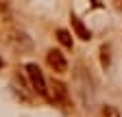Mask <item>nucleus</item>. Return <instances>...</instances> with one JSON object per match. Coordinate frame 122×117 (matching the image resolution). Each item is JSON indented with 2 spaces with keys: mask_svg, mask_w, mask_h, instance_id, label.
<instances>
[{
  "mask_svg": "<svg viewBox=\"0 0 122 117\" xmlns=\"http://www.w3.org/2000/svg\"><path fill=\"white\" fill-rule=\"evenodd\" d=\"M26 74H28V78H30V85H33V89H35L39 95L48 98V85H46V78H44V74H41L39 65L28 63V65H26Z\"/></svg>",
  "mask_w": 122,
  "mask_h": 117,
  "instance_id": "f257e3e1",
  "label": "nucleus"
},
{
  "mask_svg": "<svg viewBox=\"0 0 122 117\" xmlns=\"http://www.w3.org/2000/svg\"><path fill=\"white\" fill-rule=\"evenodd\" d=\"M46 63H48V67L52 72H57V74H66L68 72V61H66V56L61 54L59 50H48V54H46Z\"/></svg>",
  "mask_w": 122,
  "mask_h": 117,
  "instance_id": "f03ea898",
  "label": "nucleus"
},
{
  "mask_svg": "<svg viewBox=\"0 0 122 117\" xmlns=\"http://www.w3.org/2000/svg\"><path fill=\"white\" fill-rule=\"evenodd\" d=\"M70 22H72V28H74V33H76V37H81L83 41H87V39H92V33H89V28L79 20V18H76L74 15V13H72V15H70Z\"/></svg>",
  "mask_w": 122,
  "mask_h": 117,
  "instance_id": "7ed1b4c3",
  "label": "nucleus"
},
{
  "mask_svg": "<svg viewBox=\"0 0 122 117\" xmlns=\"http://www.w3.org/2000/svg\"><path fill=\"white\" fill-rule=\"evenodd\" d=\"M52 91H55V100L63 102V104H68V102H70V98H68V89H66V85H63V82L52 80Z\"/></svg>",
  "mask_w": 122,
  "mask_h": 117,
  "instance_id": "20e7f679",
  "label": "nucleus"
},
{
  "mask_svg": "<svg viewBox=\"0 0 122 117\" xmlns=\"http://www.w3.org/2000/svg\"><path fill=\"white\" fill-rule=\"evenodd\" d=\"M57 39H59V43H61L63 48H68V50H72V48H74L72 35H70V33L66 31V28H59V31H57Z\"/></svg>",
  "mask_w": 122,
  "mask_h": 117,
  "instance_id": "39448f33",
  "label": "nucleus"
},
{
  "mask_svg": "<svg viewBox=\"0 0 122 117\" xmlns=\"http://www.w3.org/2000/svg\"><path fill=\"white\" fill-rule=\"evenodd\" d=\"M100 63H102V67H109V48H107V46H102L100 48Z\"/></svg>",
  "mask_w": 122,
  "mask_h": 117,
  "instance_id": "423d86ee",
  "label": "nucleus"
},
{
  "mask_svg": "<svg viewBox=\"0 0 122 117\" xmlns=\"http://www.w3.org/2000/svg\"><path fill=\"white\" fill-rule=\"evenodd\" d=\"M102 117H120V115H118V111H116L113 106H105V111H102Z\"/></svg>",
  "mask_w": 122,
  "mask_h": 117,
  "instance_id": "0eeeda50",
  "label": "nucleus"
},
{
  "mask_svg": "<svg viewBox=\"0 0 122 117\" xmlns=\"http://www.w3.org/2000/svg\"><path fill=\"white\" fill-rule=\"evenodd\" d=\"M116 2H118V4H120V7H122V0H116Z\"/></svg>",
  "mask_w": 122,
  "mask_h": 117,
  "instance_id": "6e6552de",
  "label": "nucleus"
},
{
  "mask_svg": "<svg viewBox=\"0 0 122 117\" xmlns=\"http://www.w3.org/2000/svg\"><path fill=\"white\" fill-rule=\"evenodd\" d=\"M0 67H2V61H0Z\"/></svg>",
  "mask_w": 122,
  "mask_h": 117,
  "instance_id": "1a4fd4ad",
  "label": "nucleus"
}]
</instances>
